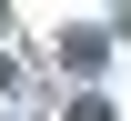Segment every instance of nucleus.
Masks as SVG:
<instances>
[{"label":"nucleus","instance_id":"obj_1","mask_svg":"<svg viewBox=\"0 0 131 121\" xmlns=\"http://www.w3.org/2000/svg\"><path fill=\"white\" fill-rule=\"evenodd\" d=\"M101 51H111V30H61V61L71 71H101Z\"/></svg>","mask_w":131,"mask_h":121}]
</instances>
